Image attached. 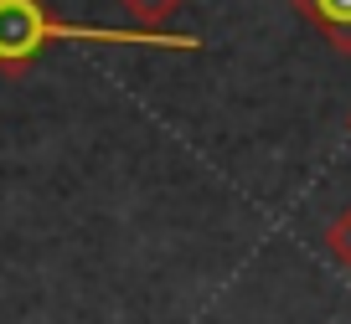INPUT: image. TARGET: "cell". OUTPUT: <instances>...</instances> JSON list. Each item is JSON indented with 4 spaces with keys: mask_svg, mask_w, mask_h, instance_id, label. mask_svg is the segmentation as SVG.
I'll return each mask as SVG.
<instances>
[{
    "mask_svg": "<svg viewBox=\"0 0 351 324\" xmlns=\"http://www.w3.org/2000/svg\"><path fill=\"white\" fill-rule=\"evenodd\" d=\"M47 42H99V46H160V52H197V36L150 31V26H73L52 21L42 0H0V67H26Z\"/></svg>",
    "mask_w": 351,
    "mask_h": 324,
    "instance_id": "6da1fadb",
    "label": "cell"
},
{
    "mask_svg": "<svg viewBox=\"0 0 351 324\" xmlns=\"http://www.w3.org/2000/svg\"><path fill=\"white\" fill-rule=\"evenodd\" d=\"M295 11L310 16V21L330 36V46L351 52V0H295Z\"/></svg>",
    "mask_w": 351,
    "mask_h": 324,
    "instance_id": "7a4b0ae2",
    "label": "cell"
},
{
    "mask_svg": "<svg viewBox=\"0 0 351 324\" xmlns=\"http://www.w3.org/2000/svg\"><path fill=\"white\" fill-rule=\"evenodd\" d=\"M119 5H124V11H130L140 26H150V31H155V26H160L165 16H171L176 5H181V0H119Z\"/></svg>",
    "mask_w": 351,
    "mask_h": 324,
    "instance_id": "3957f363",
    "label": "cell"
},
{
    "mask_svg": "<svg viewBox=\"0 0 351 324\" xmlns=\"http://www.w3.org/2000/svg\"><path fill=\"white\" fill-rule=\"evenodd\" d=\"M326 247H330V258L341 262V268H351V206L330 221V232H326Z\"/></svg>",
    "mask_w": 351,
    "mask_h": 324,
    "instance_id": "277c9868",
    "label": "cell"
}]
</instances>
